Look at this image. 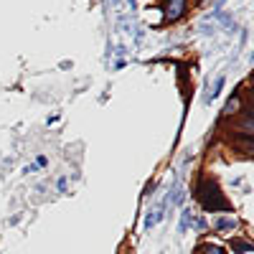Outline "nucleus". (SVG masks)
Here are the masks:
<instances>
[{
    "mask_svg": "<svg viewBox=\"0 0 254 254\" xmlns=\"http://www.w3.org/2000/svg\"><path fill=\"white\" fill-rule=\"evenodd\" d=\"M239 110H242V99H239V97H231V99L226 102V107H224V117L239 115Z\"/></svg>",
    "mask_w": 254,
    "mask_h": 254,
    "instance_id": "3",
    "label": "nucleus"
},
{
    "mask_svg": "<svg viewBox=\"0 0 254 254\" xmlns=\"http://www.w3.org/2000/svg\"><path fill=\"white\" fill-rule=\"evenodd\" d=\"M234 252H252L249 242H234Z\"/></svg>",
    "mask_w": 254,
    "mask_h": 254,
    "instance_id": "9",
    "label": "nucleus"
},
{
    "mask_svg": "<svg viewBox=\"0 0 254 254\" xmlns=\"http://www.w3.org/2000/svg\"><path fill=\"white\" fill-rule=\"evenodd\" d=\"M56 186H59L61 193H66V178H59V183H56Z\"/></svg>",
    "mask_w": 254,
    "mask_h": 254,
    "instance_id": "11",
    "label": "nucleus"
},
{
    "mask_svg": "<svg viewBox=\"0 0 254 254\" xmlns=\"http://www.w3.org/2000/svg\"><path fill=\"white\" fill-rule=\"evenodd\" d=\"M186 8H188V0H165V8H163L165 10V20L173 23V20L183 18Z\"/></svg>",
    "mask_w": 254,
    "mask_h": 254,
    "instance_id": "2",
    "label": "nucleus"
},
{
    "mask_svg": "<svg viewBox=\"0 0 254 254\" xmlns=\"http://www.w3.org/2000/svg\"><path fill=\"white\" fill-rule=\"evenodd\" d=\"M221 89H224V76H219V79H216V81H214V92H211V94H208V97H206V102H211V99H216V97H219V92H221Z\"/></svg>",
    "mask_w": 254,
    "mask_h": 254,
    "instance_id": "5",
    "label": "nucleus"
},
{
    "mask_svg": "<svg viewBox=\"0 0 254 254\" xmlns=\"http://www.w3.org/2000/svg\"><path fill=\"white\" fill-rule=\"evenodd\" d=\"M112 3H115V8H120V5H122V0H112ZM125 5L130 8V10H135V0H125Z\"/></svg>",
    "mask_w": 254,
    "mask_h": 254,
    "instance_id": "10",
    "label": "nucleus"
},
{
    "mask_svg": "<svg viewBox=\"0 0 254 254\" xmlns=\"http://www.w3.org/2000/svg\"><path fill=\"white\" fill-rule=\"evenodd\" d=\"M163 208H165V206H158L155 211H150V214L145 216V229H153V226L163 219Z\"/></svg>",
    "mask_w": 254,
    "mask_h": 254,
    "instance_id": "4",
    "label": "nucleus"
},
{
    "mask_svg": "<svg viewBox=\"0 0 254 254\" xmlns=\"http://www.w3.org/2000/svg\"><path fill=\"white\" fill-rule=\"evenodd\" d=\"M36 165H38V168H44V165H46V158H44V155H38V158H36Z\"/></svg>",
    "mask_w": 254,
    "mask_h": 254,
    "instance_id": "12",
    "label": "nucleus"
},
{
    "mask_svg": "<svg viewBox=\"0 0 254 254\" xmlns=\"http://www.w3.org/2000/svg\"><path fill=\"white\" fill-rule=\"evenodd\" d=\"M38 171V165H26V171L23 173H36Z\"/></svg>",
    "mask_w": 254,
    "mask_h": 254,
    "instance_id": "13",
    "label": "nucleus"
},
{
    "mask_svg": "<svg viewBox=\"0 0 254 254\" xmlns=\"http://www.w3.org/2000/svg\"><path fill=\"white\" fill-rule=\"evenodd\" d=\"M216 226H219V229H234V226H237V219H219Z\"/></svg>",
    "mask_w": 254,
    "mask_h": 254,
    "instance_id": "8",
    "label": "nucleus"
},
{
    "mask_svg": "<svg viewBox=\"0 0 254 254\" xmlns=\"http://www.w3.org/2000/svg\"><path fill=\"white\" fill-rule=\"evenodd\" d=\"M190 221H193V216H190V211L186 208V211H183V216H181V226H178V229H181V231H186V229L190 226Z\"/></svg>",
    "mask_w": 254,
    "mask_h": 254,
    "instance_id": "7",
    "label": "nucleus"
},
{
    "mask_svg": "<svg viewBox=\"0 0 254 254\" xmlns=\"http://www.w3.org/2000/svg\"><path fill=\"white\" fill-rule=\"evenodd\" d=\"M198 254H226L219 244H206V247H201V252Z\"/></svg>",
    "mask_w": 254,
    "mask_h": 254,
    "instance_id": "6",
    "label": "nucleus"
},
{
    "mask_svg": "<svg viewBox=\"0 0 254 254\" xmlns=\"http://www.w3.org/2000/svg\"><path fill=\"white\" fill-rule=\"evenodd\" d=\"M196 198L201 201V206L206 211H229V201L224 198L221 188L214 183V181H201L196 186Z\"/></svg>",
    "mask_w": 254,
    "mask_h": 254,
    "instance_id": "1",
    "label": "nucleus"
}]
</instances>
